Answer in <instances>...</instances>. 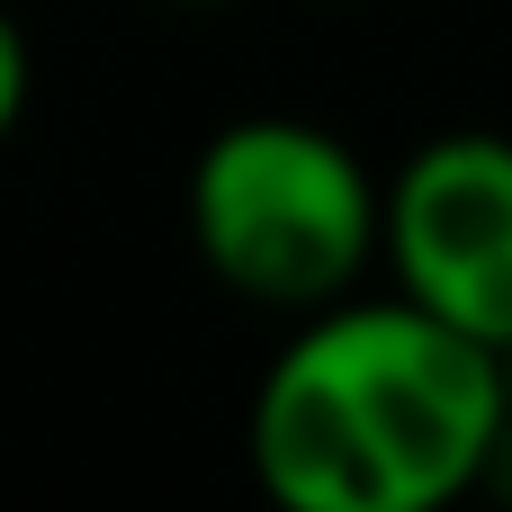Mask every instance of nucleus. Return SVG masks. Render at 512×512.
Masks as SVG:
<instances>
[{
    "mask_svg": "<svg viewBox=\"0 0 512 512\" xmlns=\"http://www.w3.org/2000/svg\"><path fill=\"white\" fill-rule=\"evenodd\" d=\"M27 81H36V54H27L18 18L0 9V144H9V135H18V117H27Z\"/></svg>",
    "mask_w": 512,
    "mask_h": 512,
    "instance_id": "obj_4",
    "label": "nucleus"
},
{
    "mask_svg": "<svg viewBox=\"0 0 512 512\" xmlns=\"http://www.w3.org/2000/svg\"><path fill=\"white\" fill-rule=\"evenodd\" d=\"M495 360H504V441H512V342L495 351Z\"/></svg>",
    "mask_w": 512,
    "mask_h": 512,
    "instance_id": "obj_5",
    "label": "nucleus"
},
{
    "mask_svg": "<svg viewBox=\"0 0 512 512\" xmlns=\"http://www.w3.org/2000/svg\"><path fill=\"white\" fill-rule=\"evenodd\" d=\"M198 9H207V0H198Z\"/></svg>",
    "mask_w": 512,
    "mask_h": 512,
    "instance_id": "obj_6",
    "label": "nucleus"
},
{
    "mask_svg": "<svg viewBox=\"0 0 512 512\" xmlns=\"http://www.w3.org/2000/svg\"><path fill=\"white\" fill-rule=\"evenodd\" d=\"M189 243L234 297L315 315L378 261V180L315 117H234L189 162Z\"/></svg>",
    "mask_w": 512,
    "mask_h": 512,
    "instance_id": "obj_2",
    "label": "nucleus"
},
{
    "mask_svg": "<svg viewBox=\"0 0 512 512\" xmlns=\"http://www.w3.org/2000/svg\"><path fill=\"white\" fill-rule=\"evenodd\" d=\"M495 441V342L414 297H333L297 315L243 414L252 477L288 512H441L486 486Z\"/></svg>",
    "mask_w": 512,
    "mask_h": 512,
    "instance_id": "obj_1",
    "label": "nucleus"
},
{
    "mask_svg": "<svg viewBox=\"0 0 512 512\" xmlns=\"http://www.w3.org/2000/svg\"><path fill=\"white\" fill-rule=\"evenodd\" d=\"M378 261L423 315L512 342V135L459 126L396 162L378 189Z\"/></svg>",
    "mask_w": 512,
    "mask_h": 512,
    "instance_id": "obj_3",
    "label": "nucleus"
}]
</instances>
